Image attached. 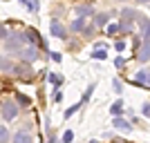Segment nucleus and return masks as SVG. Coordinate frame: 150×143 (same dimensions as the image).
<instances>
[{
  "label": "nucleus",
  "mask_w": 150,
  "mask_h": 143,
  "mask_svg": "<svg viewBox=\"0 0 150 143\" xmlns=\"http://www.w3.org/2000/svg\"><path fill=\"white\" fill-rule=\"evenodd\" d=\"M117 31H119V25H108L105 34H108V36H114V34H117Z\"/></svg>",
  "instance_id": "393cba45"
},
{
  "label": "nucleus",
  "mask_w": 150,
  "mask_h": 143,
  "mask_svg": "<svg viewBox=\"0 0 150 143\" xmlns=\"http://www.w3.org/2000/svg\"><path fill=\"white\" fill-rule=\"evenodd\" d=\"M13 74L18 76V78H23V81H31V74H29V65L27 63H23V65H13L11 69Z\"/></svg>",
  "instance_id": "6e6552de"
},
{
  "label": "nucleus",
  "mask_w": 150,
  "mask_h": 143,
  "mask_svg": "<svg viewBox=\"0 0 150 143\" xmlns=\"http://www.w3.org/2000/svg\"><path fill=\"white\" fill-rule=\"evenodd\" d=\"M121 23H125V25H132V23H134V20H137V11H134V9H123V11H121Z\"/></svg>",
  "instance_id": "9b49d317"
},
{
  "label": "nucleus",
  "mask_w": 150,
  "mask_h": 143,
  "mask_svg": "<svg viewBox=\"0 0 150 143\" xmlns=\"http://www.w3.org/2000/svg\"><path fill=\"white\" fill-rule=\"evenodd\" d=\"M50 56H52V58H54V61H56V63H61V54H58V51H52Z\"/></svg>",
  "instance_id": "7c9ffc66"
},
{
  "label": "nucleus",
  "mask_w": 150,
  "mask_h": 143,
  "mask_svg": "<svg viewBox=\"0 0 150 143\" xmlns=\"http://www.w3.org/2000/svg\"><path fill=\"white\" fill-rule=\"evenodd\" d=\"M9 130H7L5 125H0V143H9Z\"/></svg>",
  "instance_id": "412c9836"
},
{
  "label": "nucleus",
  "mask_w": 150,
  "mask_h": 143,
  "mask_svg": "<svg viewBox=\"0 0 150 143\" xmlns=\"http://www.w3.org/2000/svg\"><path fill=\"white\" fill-rule=\"evenodd\" d=\"M114 65H117V67H123V65H125V61H123V58H114Z\"/></svg>",
  "instance_id": "c85d7f7f"
},
{
  "label": "nucleus",
  "mask_w": 150,
  "mask_h": 143,
  "mask_svg": "<svg viewBox=\"0 0 150 143\" xmlns=\"http://www.w3.org/2000/svg\"><path fill=\"white\" fill-rule=\"evenodd\" d=\"M7 36H9V34H7V29L0 25V40H7Z\"/></svg>",
  "instance_id": "cd10ccee"
},
{
  "label": "nucleus",
  "mask_w": 150,
  "mask_h": 143,
  "mask_svg": "<svg viewBox=\"0 0 150 143\" xmlns=\"http://www.w3.org/2000/svg\"><path fill=\"white\" fill-rule=\"evenodd\" d=\"M11 141H13V143H34V137H31L29 132H25V130H18V132L11 137Z\"/></svg>",
  "instance_id": "1a4fd4ad"
},
{
  "label": "nucleus",
  "mask_w": 150,
  "mask_h": 143,
  "mask_svg": "<svg viewBox=\"0 0 150 143\" xmlns=\"http://www.w3.org/2000/svg\"><path fill=\"white\" fill-rule=\"evenodd\" d=\"M148 85H150V72H148Z\"/></svg>",
  "instance_id": "72a5a7b5"
},
{
  "label": "nucleus",
  "mask_w": 150,
  "mask_h": 143,
  "mask_svg": "<svg viewBox=\"0 0 150 143\" xmlns=\"http://www.w3.org/2000/svg\"><path fill=\"white\" fill-rule=\"evenodd\" d=\"M16 56H18L23 63H27V65H29V63H34V61L38 58V47H34V45H25V47H23Z\"/></svg>",
  "instance_id": "f03ea898"
},
{
  "label": "nucleus",
  "mask_w": 150,
  "mask_h": 143,
  "mask_svg": "<svg viewBox=\"0 0 150 143\" xmlns=\"http://www.w3.org/2000/svg\"><path fill=\"white\" fill-rule=\"evenodd\" d=\"M110 112H112V116H121V114H123V101H117V103L110 107Z\"/></svg>",
  "instance_id": "f3484780"
},
{
  "label": "nucleus",
  "mask_w": 150,
  "mask_h": 143,
  "mask_svg": "<svg viewBox=\"0 0 150 143\" xmlns=\"http://www.w3.org/2000/svg\"><path fill=\"white\" fill-rule=\"evenodd\" d=\"M92 92H94V83H92V85H88V89H85V94H83V101H90Z\"/></svg>",
  "instance_id": "a878e982"
},
{
  "label": "nucleus",
  "mask_w": 150,
  "mask_h": 143,
  "mask_svg": "<svg viewBox=\"0 0 150 143\" xmlns=\"http://www.w3.org/2000/svg\"><path fill=\"white\" fill-rule=\"evenodd\" d=\"M25 45H27L25 34H11V36H7V49L9 51H16V54H18Z\"/></svg>",
  "instance_id": "f257e3e1"
},
{
  "label": "nucleus",
  "mask_w": 150,
  "mask_h": 143,
  "mask_svg": "<svg viewBox=\"0 0 150 143\" xmlns=\"http://www.w3.org/2000/svg\"><path fill=\"white\" fill-rule=\"evenodd\" d=\"M25 38H27V45H34V47H47L45 40L40 38V34H38L36 29H27L25 31Z\"/></svg>",
  "instance_id": "20e7f679"
},
{
  "label": "nucleus",
  "mask_w": 150,
  "mask_h": 143,
  "mask_svg": "<svg viewBox=\"0 0 150 143\" xmlns=\"http://www.w3.org/2000/svg\"><path fill=\"white\" fill-rule=\"evenodd\" d=\"M11 69H13V63L7 56H0V72H11Z\"/></svg>",
  "instance_id": "dca6fc26"
},
{
  "label": "nucleus",
  "mask_w": 150,
  "mask_h": 143,
  "mask_svg": "<svg viewBox=\"0 0 150 143\" xmlns=\"http://www.w3.org/2000/svg\"><path fill=\"white\" fill-rule=\"evenodd\" d=\"M137 61L139 63H148L150 61V40H141L137 49Z\"/></svg>",
  "instance_id": "39448f33"
},
{
  "label": "nucleus",
  "mask_w": 150,
  "mask_h": 143,
  "mask_svg": "<svg viewBox=\"0 0 150 143\" xmlns=\"http://www.w3.org/2000/svg\"><path fill=\"white\" fill-rule=\"evenodd\" d=\"M79 107H81V103H74V105H72V107H67V110H65V114H63V116H65V118L74 116V114L79 112Z\"/></svg>",
  "instance_id": "4be33fe9"
},
{
  "label": "nucleus",
  "mask_w": 150,
  "mask_h": 143,
  "mask_svg": "<svg viewBox=\"0 0 150 143\" xmlns=\"http://www.w3.org/2000/svg\"><path fill=\"white\" fill-rule=\"evenodd\" d=\"M137 2H150V0H137Z\"/></svg>",
  "instance_id": "473e14b6"
},
{
  "label": "nucleus",
  "mask_w": 150,
  "mask_h": 143,
  "mask_svg": "<svg viewBox=\"0 0 150 143\" xmlns=\"http://www.w3.org/2000/svg\"><path fill=\"white\" fill-rule=\"evenodd\" d=\"M72 139H74V132H72V130H67V132H65V134H63L61 143H72Z\"/></svg>",
  "instance_id": "5701e85b"
},
{
  "label": "nucleus",
  "mask_w": 150,
  "mask_h": 143,
  "mask_svg": "<svg viewBox=\"0 0 150 143\" xmlns=\"http://www.w3.org/2000/svg\"><path fill=\"white\" fill-rule=\"evenodd\" d=\"M112 87H114V92H117V94H121V92H123V85H121V81H119V78H114V81H112Z\"/></svg>",
  "instance_id": "b1692460"
},
{
  "label": "nucleus",
  "mask_w": 150,
  "mask_h": 143,
  "mask_svg": "<svg viewBox=\"0 0 150 143\" xmlns=\"http://www.w3.org/2000/svg\"><path fill=\"white\" fill-rule=\"evenodd\" d=\"M81 29H85V18H76L69 23V31H81Z\"/></svg>",
  "instance_id": "4468645a"
},
{
  "label": "nucleus",
  "mask_w": 150,
  "mask_h": 143,
  "mask_svg": "<svg viewBox=\"0 0 150 143\" xmlns=\"http://www.w3.org/2000/svg\"><path fill=\"white\" fill-rule=\"evenodd\" d=\"M114 49H117V51H123L125 49V43H121V40H119V43L114 45Z\"/></svg>",
  "instance_id": "c756f323"
},
{
  "label": "nucleus",
  "mask_w": 150,
  "mask_h": 143,
  "mask_svg": "<svg viewBox=\"0 0 150 143\" xmlns=\"http://www.w3.org/2000/svg\"><path fill=\"white\" fill-rule=\"evenodd\" d=\"M92 58H94V61H105V58H108V49H94Z\"/></svg>",
  "instance_id": "6ab92c4d"
},
{
  "label": "nucleus",
  "mask_w": 150,
  "mask_h": 143,
  "mask_svg": "<svg viewBox=\"0 0 150 143\" xmlns=\"http://www.w3.org/2000/svg\"><path fill=\"white\" fill-rule=\"evenodd\" d=\"M76 13H79V18L92 16V5H79V7H76Z\"/></svg>",
  "instance_id": "ddd939ff"
},
{
  "label": "nucleus",
  "mask_w": 150,
  "mask_h": 143,
  "mask_svg": "<svg viewBox=\"0 0 150 143\" xmlns=\"http://www.w3.org/2000/svg\"><path fill=\"white\" fill-rule=\"evenodd\" d=\"M16 103H18L20 107H29L31 105V99H29V96H25V94H20V92H16Z\"/></svg>",
  "instance_id": "2eb2a0df"
},
{
  "label": "nucleus",
  "mask_w": 150,
  "mask_h": 143,
  "mask_svg": "<svg viewBox=\"0 0 150 143\" xmlns=\"http://www.w3.org/2000/svg\"><path fill=\"white\" fill-rule=\"evenodd\" d=\"M121 2H123V0H121Z\"/></svg>",
  "instance_id": "c9c22d12"
},
{
  "label": "nucleus",
  "mask_w": 150,
  "mask_h": 143,
  "mask_svg": "<svg viewBox=\"0 0 150 143\" xmlns=\"http://www.w3.org/2000/svg\"><path fill=\"white\" fill-rule=\"evenodd\" d=\"M50 34H52L54 38H65L67 29H65V27H63V25L58 23L56 18H52V20H50Z\"/></svg>",
  "instance_id": "423d86ee"
},
{
  "label": "nucleus",
  "mask_w": 150,
  "mask_h": 143,
  "mask_svg": "<svg viewBox=\"0 0 150 143\" xmlns=\"http://www.w3.org/2000/svg\"><path fill=\"white\" fill-rule=\"evenodd\" d=\"M47 81H50L52 83V85H61V83H63V76H58V74H54V72H52V74H47Z\"/></svg>",
  "instance_id": "aec40b11"
},
{
  "label": "nucleus",
  "mask_w": 150,
  "mask_h": 143,
  "mask_svg": "<svg viewBox=\"0 0 150 143\" xmlns=\"http://www.w3.org/2000/svg\"><path fill=\"white\" fill-rule=\"evenodd\" d=\"M108 20H110L108 13H99V16L94 18V25H96V27H103V25H108Z\"/></svg>",
  "instance_id": "a211bd4d"
},
{
  "label": "nucleus",
  "mask_w": 150,
  "mask_h": 143,
  "mask_svg": "<svg viewBox=\"0 0 150 143\" xmlns=\"http://www.w3.org/2000/svg\"><path fill=\"white\" fill-rule=\"evenodd\" d=\"M114 128H117V130H123V132H132V125L128 123V121H125L123 116H114Z\"/></svg>",
  "instance_id": "9d476101"
},
{
  "label": "nucleus",
  "mask_w": 150,
  "mask_h": 143,
  "mask_svg": "<svg viewBox=\"0 0 150 143\" xmlns=\"http://www.w3.org/2000/svg\"><path fill=\"white\" fill-rule=\"evenodd\" d=\"M47 143H58V141H56L54 137H50V141H47Z\"/></svg>",
  "instance_id": "2f4dec72"
},
{
  "label": "nucleus",
  "mask_w": 150,
  "mask_h": 143,
  "mask_svg": "<svg viewBox=\"0 0 150 143\" xmlns=\"http://www.w3.org/2000/svg\"><path fill=\"white\" fill-rule=\"evenodd\" d=\"M141 112H144V116H150V103H144V107H141Z\"/></svg>",
  "instance_id": "bb28decb"
},
{
  "label": "nucleus",
  "mask_w": 150,
  "mask_h": 143,
  "mask_svg": "<svg viewBox=\"0 0 150 143\" xmlns=\"http://www.w3.org/2000/svg\"><path fill=\"white\" fill-rule=\"evenodd\" d=\"M0 112H2V118H5V121H13V118L18 116V105H16L13 101H7V103H2Z\"/></svg>",
  "instance_id": "7ed1b4c3"
},
{
  "label": "nucleus",
  "mask_w": 150,
  "mask_h": 143,
  "mask_svg": "<svg viewBox=\"0 0 150 143\" xmlns=\"http://www.w3.org/2000/svg\"><path fill=\"white\" fill-rule=\"evenodd\" d=\"M132 83H134V85H141V87H144L146 83H148V72H146V69H139L137 76L132 78Z\"/></svg>",
  "instance_id": "f8f14e48"
},
{
  "label": "nucleus",
  "mask_w": 150,
  "mask_h": 143,
  "mask_svg": "<svg viewBox=\"0 0 150 143\" xmlns=\"http://www.w3.org/2000/svg\"><path fill=\"white\" fill-rule=\"evenodd\" d=\"M137 25L141 29V40H150V20L146 16H137Z\"/></svg>",
  "instance_id": "0eeeda50"
},
{
  "label": "nucleus",
  "mask_w": 150,
  "mask_h": 143,
  "mask_svg": "<svg viewBox=\"0 0 150 143\" xmlns=\"http://www.w3.org/2000/svg\"><path fill=\"white\" fill-rule=\"evenodd\" d=\"M90 143H96V141H90Z\"/></svg>",
  "instance_id": "f704fd0d"
}]
</instances>
